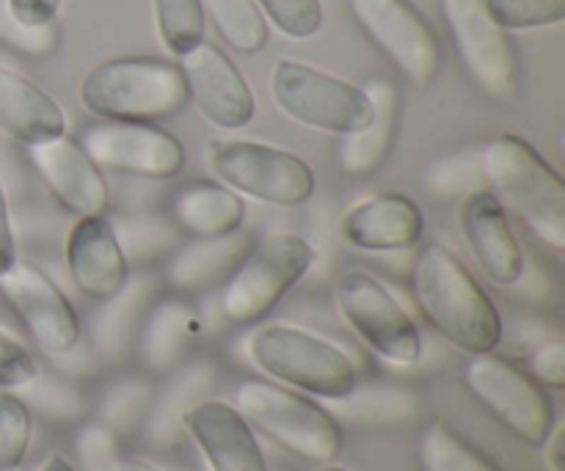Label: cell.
<instances>
[{
	"label": "cell",
	"instance_id": "cell-26",
	"mask_svg": "<svg viewBox=\"0 0 565 471\" xmlns=\"http://www.w3.org/2000/svg\"><path fill=\"white\" fill-rule=\"evenodd\" d=\"M370 97L375 103V121L373 127H367L359 136H351V147L342 154V163L353 171L370 169L373 163H379V158L384 154L386 143H390V125L395 119V88L390 83L375 81L367 88Z\"/></svg>",
	"mask_w": 565,
	"mask_h": 471
},
{
	"label": "cell",
	"instance_id": "cell-37",
	"mask_svg": "<svg viewBox=\"0 0 565 471\" xmlns=\"http://www.w3.org/2000/svg\"><path fill=\"white\" fill-rule=\"evenodd\" d=\"M39 471H75V467H72L64 456H53L42 463V469Z\"/></svg>",
	"mask_w": 565,
	"mask_h": 471
},
{
	"label": "cell",
	"instance_id": "cell-31",
	"mask_svg": "<svg viewBox=\"0 0 565 471\" xmlns=\"http://www.w3.org/2000/svg\"><path fill=\"white\" fill-rule=\"evenodd\" d=\"M39 362L20 340L0 331V389L11 392L36 381Z\"/></svg>",
	"mask_w": 565,
	"mask_h": 471
},
{
	"label": "cell",
	"instance_id": "cell-38",
	"mask_svg": "<svg viewBox=\"0 0 565 471\" xmlns=\"http://www.w3.org/2000/svg\"><path fill=\"white\" fill-rule=\"evenodd\" d=\"M318 471H351V469H345V467H331V463H326V467H320Z\"/></svg>",
	"mask_w": 565,
	"mask_h": 471
},
{
	"label": "cell",
	"instance_id": "cell-7",
	"mask_svg": "<svg viewBox=\"0 0 565 471\" xmlns=\"http://www.w3.org/2000/svg\"><path fill=\"white\" fill-rule=\"evenodd\" d=\"M312 263L315 248L307 237L292 232L263 237L226 281L221 296L226 320L235 325H254L268 318L309 274Z\"/></svg>",
	"mask_w": 565,
	"mask_h": 471
},
{
	"label": "cell",
	"instance_id": "cell-32",
	"mask_svg": "<svg viewBox=\"0 0 565 471\" xmlns=\"http://www.w3.org/2000/svg\"><path fill=\"white\" fill-rule=\"evenodd\" d=\"M535 381L541 386H552V389H563L565 386V345L563 342H552L544 345L533 358Z\"/></svg>",
	"mask_w": 565,
	"mask_h": 471
},
{
	"label": "cell",
	"instance_id": "cell-9",
	"mask_svg": "<svg viewBox=\"0 0 565 471\" xmlns=\"http://www.w3.org/2000/svg\"><path fill=\"white\" fill-rule=\"evenodd\" d=\"M469 395L522 445L544 447L555 428V406L544 386L508 358L472 356L463 373Z\"/></svg>",
	"mask_w": 565,
	"mask_h": 471
},
{
	"label": "cell",
	"instance_id": "cell-29",
	"mask_svg": "<svg viewBox=\"0 0 565 471\" xmlns=\"http://www.w3.org/2000/svg\"><path fill=\"white\" fill-rule=\"evenodd\" d=\"M257 6L265 20L274 22L290 39H312L323 28L320 0H257Z\"/></svg>",
	"mask_w": 565,
	"mask_h": 471
},
{
	"label": "cell",
	"instance_id": "cell-4",
	"mask_svg": "<svg viewBox=\"0 0 565 471\" xmlns=\"http://www.w3.org/2000/svg\"><path fill=\"white\" fill-rule=\"evenodd\" d=\"M259 373L323 400H345L356 389V364L342 347L296 325H265L248 340Z\"/></svg>",
	"mask_w": 565,
	"mask_h": 471
},
{
	"label": "cell",
	"instance_id": "cell-16",
	"mask_svg": "<svg viewBox=\"0 0 565 471\" xmlns=\"http://www.w3.org/2000/svg\"><path fill=\"white\" fill-rule=\"evenodd\" d=\"M66 270L72 281L94 303H108L121 296L130 279L125 248L105 215L77 218L66 235Z\"/></svg>",
	"mask_w": 565,
	"mask_h": 471
},
{
	"label": "cell",
	"instance_id": "cell-12",
	"mask_svg": "<svg viewBox=\"0 0 565 471\" xmlns=\"http://www.w3.org/2000/svg\"><path fill=\"white\" fill-rule=\"evenodd\" d=\"M441 14L472 81L491 97H513L519 88V55L508 31L489 14L486 0H441Z\"/></svg>",
	"mask_w": 565,
	"mask_h": 471
},
{
	"label": "cell",
	"instance_id": "cell-15",
	"mask_svg": "<svg viewBox=\"0 0 565 471\" xmlns=\"http://www.w3.org/2000/svg\"><path fill=\"white\" fill-rule=\"evenodd\" d=\"M180 61L188 99H193L199 114L210 125L221 127V130H243L252 125L254 114H257L252 86L218 44L204 39Z\"/></svg>",
	"mask_w": 565,
	"mask_h": 471
},
{
	"label": "cell",
	"instance_id": "cell-23",
	"mask_svg": "<svg viewBox=\"0 0 565 471\" xmlns=\"http://www.w3.org/2000/svg\"><path fill=\"white\" fill-rule=\"evenodd\" d=\"M204 17H210L215 31L241 55H254L268 44V20L259 11L257 0H202Z\"/></svg>",
	"mask_w": 565,
	"mask_h": 471
},
{
	"label": "cell",
	"instance_id": "cell-36",
	"mask_svg": "<svg viewBox=\"0 0 565 471\" xmlns=\"http://www.w3.org/2000/svg\"><path fill=\"white\" fill-rule=\"evenodd\" d=\"M108 471H163V469L152 467V463L147 461H138V458H116L114 467Z\"/></svg>",
	"mask_w": 565,
	"mask_h": 471
},
{
	"label": "cell",
	"instance_id": "cell-19",
	"mask_svg": "<svg viewBox=\"0 0 565 471\" xmlns=\"http://www.w3.org/2000/svg\"><path fill=\"white\" fill-rule=\"evenodd\" d=\"M185 428L210 471H268L257 433L230 403H196L185 414Z\"/></svg>",
	"mask_w": 565,
	"mask_h": 471
},
{
	"label": "cell",
	"instance_id": "cell-35",
	"mask_svg": "<svg viewBox=\"0 0 565 471\" xmlns=\"http://www.w3.org/2000/svg\"><path fill=\"white\" fill-rule=\"evenodd\" d=\"M544 456L552 471H565V428L555 422L552 433L544 441Z\"/></svg>",
	"mask_w": 565,
	"mask_h": 471
},
{
	"label": "cell",
	"instance_id": "cell-24",
	"mask_svg": "<svg viewBox=\"0 0 565 471\" xmlns=\"http://www.w3.org/2000/svg\"><path fill=\"white\" fill-rule=\"evenodd\" d=\"M419 467L423 471H500L441 419H434L419 439Z\"/></svg>",
	"mask_w": 565,
	"mask_h": 471
},
{
	"label": "cell",
	"instance_id": "cell-14",
	"mask_svg": "<svg viewBox=\"0 0 565 471\" xmlns=\"http://www.w3.org/2000/svg\"><path fill=\"white\" fill-rule=\"evenodd\" d=\"M0 290L44 353L66 356L75 351L81 342V318L64 290L44 270L31 263H17L0 279Z\"/></svg>",
	"mask_w": 565,
	"mask_h": 471
},
{
	"label": "cell",
	"instance_id": "cell-17",
	"mask_svg": "<svg viewBox=\"0 0 565 471\" xmlns=\"http://www.w3.org/2000/svg\"><path fill=\"white\" fill-rule=\"evenodd\" d=\"M461 232L480 274L494 287H513L524 276L522 243L513 232L505 204L491 191H475L461 204Z\"/></svg>",
	"mask_w": 565,
	"mask_h": 471
},
{
	"label": "cell",
	"instance_id": "cell-21",
	"mask_svg": "<svg viewBox=\"0 0 565 471\" xmlns=\"http://www.w3.org/2000/svg\"><path fill=\"white\" fill-rule=\"evenodd\" d=\"M0 132L31 149L66 136V114L42 86L0 66Z\"/></svg>",
	"mask_w": 565,
	"mask_h": 471
},
{
	"label": "cell",
	"instance_id": "cell-34",
	"mask_svg": "<svg viewBox=\"0 0 565 471\" xmlns=\"http://www.w3.org/2000/svg\"><path fill=\"white\" fill-rule=\"evenodd\" d=\"M17 263H20V257H17V237L14 226H11L9 196H6V188L3 182H0V279H3Z\"/></svg>",
	"mask_w": 565,
	"mask_h": 471
},
{
	"label": "cell",
	"instance_id": "cell-6",
	"mask_svg": "<svg viewBox=\"0 0 565 471\" xmlns=\"http://www.w3.org/2000/svg\"><path fill=\"white\" fill-rule=\"evenodd\" d=\"M270 94L281 114L329 136H359L375 121V103L367 88L301 61L287 58L274 66Z\"/></svg>",
	"mask_w": 565,
	"mask_h": 471
},
{
	"label": "cell",
	"instance_id": "cell-33",
	"mask_svg": "<svg viewBox=\"0 0 565 471\" xmlns=\"http://www.w3.org/2000/svg\"><path fill=\"white\" fill-rule=\"evenodd\" d=\"M64 0H9L17 20L28 28H47L53 25Z\"/></svg>",
	"mask_w": 565,
	"mask_h": 471
},
{
	"label": "cell",
	"instance_id": "cell-18",
	"mask_svg": "<svg viewBox=\"0 0 565 471\" xmlns=\"http://www.w3.org/2000/svg\"><path fill=\"white\" fill-rule=\"evenodd\" d=\"M28 152H31V160L44 185L64 204L66 213H72L75 218L105 215L108 182H105L103 169L88 158L77 138H53V141L31 147Z\"/></svg>",
	"mask_w": 565,
	"mask_h": 471
},
{
	"label": "cell",
	"instance_id": "cell-30",
	"mask_svg": "<svg viewBox=\"0 0 565 471\" xmlns=\"http://www.w3.org/2000/svg\"><path fill=\"white\" fill-rule=\"evenodd\" d=\"M0 42L11 50H20L28 55L50 53L55 44V28H28L11 11L9 0H0Z\"/></svg>",
	"mask_w": 565,
	"mask_h": 471
},
{
	"label": "cell",
	"instance_id": "cell-22",
	"mask_svg": "<svg viewBox=\"0 0 565 471\" xmlns=\"http://www.w3.org/2000/svg\"><path fill=\"white\" fill-rule=\"evenodd\" d=\"M174 218L196 237L232 235L246 218L241 193L221 182H196L174 199Z\"/></svg>",
	"mask_w": 565,
	"mask_h": 471
},
{
	"label": "cell",
	"instance_id": "cell-11",
	"mask_svg": "<svg viewBox=\"0 0 565 471\" xmlns=\"http://www.w3.org/2000/svg\"><path fill=\"white\" fill-rule=\"evenodd\" d=\"M81 147L99 169L138 180H174L185 165V147L174 132L143 121H97L81 132Z\"/></svg>",
	"mask_w": 565,
	"mask_h": 471
},
{
	"label": "cell",
	"instance_id": "cell-1",
	"mask_svg": "<svg viewBox=\"0 0 565 471\" xmlns=\"http://www.w3.org/2000/svg\"><path fill=\"white\" fill-rule=\"evenodd\" d=\"M414 298L428 323L458 351L486 356L500 347L505 325L497 303L472 270L450 251L430 243L414 263Z\"/></svg>",
	"mask_w": 565,
	"mask_h": 471
},
{
	"label": "cell",
	"instance_id": "cell-28",
	"mask_svg": "<svg viewBox=\"0 0 565 471\" xmlns=\"http://www.w3.org/2000/svg\"><path fill=\"white\" fill-rule=\"evenodd\" d=\"M486 6L502 31H533L565 20V0H486Z\"/></svg>",
	"mask_w": 565,
	"mask_h": 471
},
{
	"label": "cell",
	"instance_id": "cell-2",
	"mask_svg": "<svg viewBox=\"0 0 565 471\" xmlns=\"http://www.w3.org/2000/svg\"><path fill=\"white\" fill-rule=\"evenodd\" d=\"M480 169L511 204L539 240L552 248H565V182L550 160L522 136L489 138L480 149Z\"/></svg>",
	"mask_w": 565,
	"mask_h": 471
},
{
	"label": "cell",
	"instance_id": "cell-8",
	"mask_svg": "<svg viewBox=\"0 0 565 471\" xmlns=\"http://www.w3.org/2000/svg\"><path fill=\"white\" fill-rule=\"evenodd\" d=\"M207 163L221 185L274 207H301L318 188V176L307 160L268 143L241 138L213 141L207 147Z\"/></svg>",
	"mask_w": 565,
	"mask_h": 471
},
{
	"label": "cell",
	"instance_id": "cell-3",
	"mask_svg": "<svg viewBox=\"0 0 565 471\" xmlns=\"http://www.w3.org/2000/svg\"><path fill=\"white\" fill-rule=\"evenodd\" d=\"M81 103L97 119L158 125L191 99L180 66L132 55L94 66L81 83Z\"/></svg>",
	"mask_w": 565,
	"mask_h": 471
},
{
	"label": "cell",
	"instance_id": "cell-13",
	"mask_svg": "<svg viewBox=\"0 0 565 471\" xmlns=\"http://www.w3.org/2000/svg\"><path fill=\"white\" fill-rule=\"evenodd\" d=\"M370 39L417 86H428L441 66V47L430 22L408 0H348Z\"/></svg>",
	"mask_w": 565,
	"mask_h": 471
},
{
	"label": "cell",
	"instance_id": "cell-20",
	"mask_svg": "<svg viewBox=\"0 0 565 471\" xmlns=\"http://www.w3.org/2000/svg\"><path fill=\"white\" fill-rule=\"evenodd\" d=\"M425 232V215L412 196L381 193L353 204L340 221V235L359 251L386 254L414 248Z\"/></svg>",
	"mask_w": 565,
	"mask_h": 471
},
{
	"label": "cell",
	"instance_id": "cell-25",
	"mask_svg": "<svg viewBox=\"0 0 565 471\" xmlns=\"http://www.w3.org/2000/svg\"><path fill=\"white\" fill-rule=\"evenodd\" d=\"M152 11L160 42L177 58L204 42L207 17H204L202 0H152Z\"/></svg>",
	"mask_w": 565,
	"mask_h": 471
},
{
	"label": "cell",
	"instance_id": "cell-10",
	"mask_svg": "<svg viewBox=\"0 0 565 471\" xmlns=\"http://www.w3.org/2000/svg\"><path fill=\"white\" fill-rule=\"evenodd\" d=\"M337 307L353 334L384 362L417 364L423 358V334L401 301L364 270H351L337 285Z\"/></svg>",
	"mask_w": 565,
	"mask_h": 471
},
{
	"label": "cell",
	"instance_id": "cell-27",
	"mask_svg": "<svg viewBox=\"0 0 565 471\" xmlns=\"http://www.w3.org/2000/svg\"><path fill=\"white\" fill-rule=\"evenodd\" d=\"M33 419L25 403L11 392L0 395V471H17L31 447Z\"/></svg>",
	"mask_w": 565,
	"mask_h": 471
},
{
	"label": "cell",
	"instance_id": "cell-5",
	"mask_svg": "<svg viewBox=\"0 0 565 471\" xmlns=\"http://www.w3.org/2000/svg\"><path fill=\"white\" fill-rule=\"evenodd\" d=\"M235 403L254 430L265 433L296 458L326 467L345 450V433L340 422L301 392L268 381H243L235 392Z\"/></svg>",
	"mask_w": 565,
	"mask_h": 471
}]
</instances>
